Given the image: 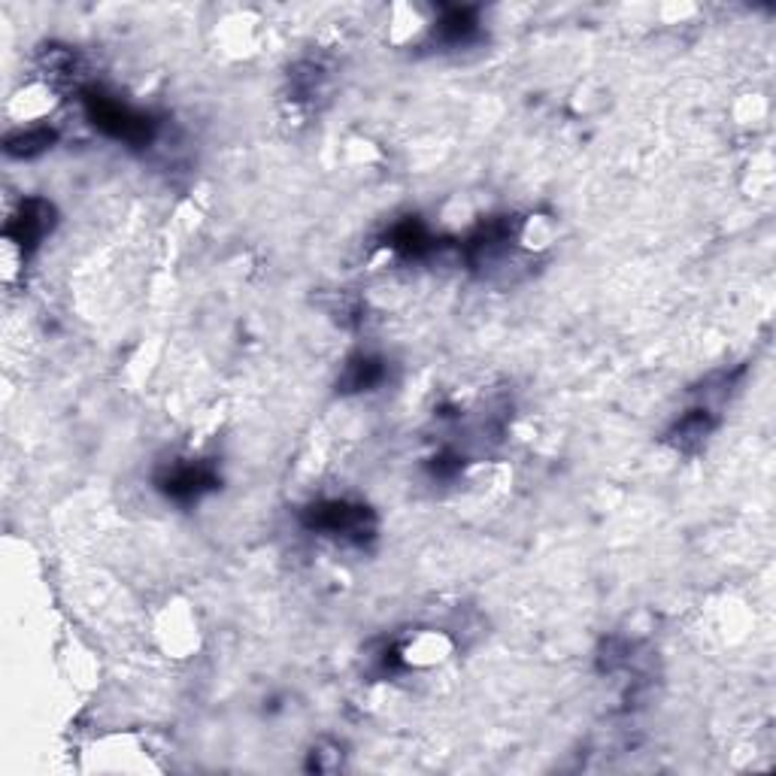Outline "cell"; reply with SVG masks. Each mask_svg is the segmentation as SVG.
<instances>
[{
  "mask_svg": "<svg viewBox=\"0 0 776 776\" xmlns=\"http://www.w3.org/2000/svg\"><path fill=\"white\" fill-rule=\"evenodd\" d=\"M86 107H88V119L101 128L103 134H110V137L115 140H125V143H131V146H146V143L152 140V134H155V125H152L146 115L128 110L125 103L113 101V98L88 95Z\"/></svg>",
  "mask_w": 776,
  "mask_h": 776,
  "instance_id": "cell-1",
  "label": "cell"
},
{
  "mask_svg": "<svg viewBox=\"0 0 776 776\" xmlns=\"http://www.w3.org/2000/svg\"><path fill=\"white\" fill-rule=\"evenodd\" d=\"M307 525L315 528V531H325V534H334V537L364 540L370 537V531H374V516L367 513V507L328 501L307 510Z\"/></svg>",
  "mask_w": 776,
  "mask_h": 776,
  "instance_id": "cell-2",
  "label": "cell"
},
{
  "mask_svg": "<svg viewBox=\"0 0 776 776\" xmlns=\"http://www.w3.org/2000/svg\"><path fill=\"white\" fill-rule=\"evenodd\" d=\"M49 215L52 207L43 201H27L13 222L7 225V246L10 250H19L25 255L27 250H34L40 243V237L46 234L49 228Z\"/></svg>",
  "mask_w": 776,
  "mask_h": 776,
  "instance_id": "cell-3",
  "label": "cell"
},
{
  "mask_svg": "<svg viewBox=\"0 0 776 776\" xmlns=\"http://www.w3.org/2000/svg\"><path fill=\"white\" fill-rule=\"evenodd\" d=\"M158 486L176 501H195V498H201L203 491L213 489L215 476L203 464H182V467H174L170 474L162 476Z\"/></svg>",
  "mask_w": 776,
  "mask_h": 776,
  "instance_id": "cell-4",
  "label": "cell"
},
{
  "mask_svg": "<svg viewBox=\"0 0 776 776\" xmlns=\"http://www.w3.org/2000/svg\"><path fill=\"white\" fill-rule=\"evenodd\" d=\"M52 143H55V131L49 128H25L22 134L7 140V152L15 158H34L40 152L52 149Z\"/></svg>",
  "mask_w": 776,
  "mask_h": 776,
  "instance_id": "cell-5",
  "label": "cell"
},
{
  "mask_svg": "<svg viewBox=\"0 0 776 776\" xmlns=\"http://www.w3.org/2000/svg\"><path fill=\"white\" fill-rule=\"evenodd\" d=\"M428 231L419 222H413V219H407V222H401V225L391 231V246L398 252H403V255H419V252L428 250Z\"/></svg>",
  "mask_w": 776,
  "mask_h": 776,
  "instance_id": "cell-6",
  "label": "cell"
},
{
  "mask_svg": "<svg viewBox=\"0 0 776 776\" xmlns=\"http://www.w3.org/2000/svg\"><path fill=\"white\" fill-rule=\"evenodd\" d=\"M383 379V364L374 358H358L350 364V370L343 376V386L350 391H362V388H374Z\"/></svg>",
  "mask_w": 776,
  "mask_h": 776,
  "instance_id": "cell-7",
  "label": "cell"
}]
</instances>
